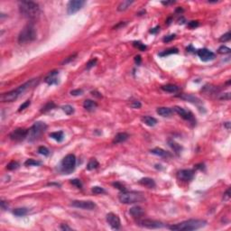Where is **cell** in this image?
I'll return each mask as SVG.
<instances>
[{
	"label": "cell",
	"mask_w": 231,
	"mask_h": 231,
	"mask_svg": "<svg viewBox=\"0 0 231 231\" xmlns=\"http://www.w3.org/2000/svg\"><path fill=\"white\" fill-rule=\"evenodd\" d=\"M37 81L38 80L36 79H33L27 82H25L24 84L19 86L17 88L14 89V91H11L6 93H3L1 95V101L2 102H13L16 100L24 91H26L27 89H29L30 88L34 87L35 84H37Z\"/></svg>",
	"instance_id": "cell-1"
},
{
	"label": "cell",
	"mask_w": 231,
	"mask_h": 231,
	"mask_svg": "<svg viewBox=\"0 0 231 231\" xmlns=\"http://www.w3.org/2000/svg\"><path fill=\"white\" fill-rule=\"evenodd\" d=\"M19 12L27 19L37 18L40 16V6L37 3L33 1H22L19 3Z\"/></svg>",
	"instance_id": "cell-2"
},
{
	"label": "cell",
	"mask_w": 231,
	"mask_h": 231,
	"mask_svg": "<svg viewBox=\"0 0 231 231\" xmlns=\"http://www.w3.org/2000/svg\"><path fill=\"white\" fill-rule=\"evenodd\" d=\"M207 222L202 220H185L181 223L175 224L169 227L171 230H176V231H189V230H195L201 228L206 226Z\"/></svg>",
	"instance_id": "cell-3"
},
{
	"label": "cell",
	"mask_w": 231,
	"mask_h": 231,
	"mask_svg": "<svg viewBox=\"0 0 231 231\" xmlns=\"http://www.w3.org/2000/svg\"><path fill=\"white\" fill-rule=\"evenodd\" d=\"M36 39V30L33 24H27L22 29L18 35V43L20 44H26Z\"/></svg>",
	"instance_id": "cell-4"
},
{
	"label": "cell",
	"mask_w": 231,
	"mask_h": 231,
	"mask_svg": "<svg viewBox=\"0 0 231 231\" xmlns=\"http://www.w3.org/2000/svg\"><path fill=\"white\" fill-rule=\"evenodd\" d=\"M118 200L121 203L124 204H134L142 202L145 201V198L143 195L134 191H123L122 193L119 194Z\"/></svg>",
	"instance_id": "cell-5"
},
{
	"label": "cell",
	"mask_w": 231,
	"mask_h": 231,
	"mask_svg": "<svg viewBox=\"0 0 231 231\" xmlns=\"http://www.w3.org/2000/svg\"><path fill=\"white\" fill-rule=\"evenodd\" d=\"M47 128V125L45 123L41 121L35 122V123L32 126V127L28 130V139L30 142H33V141H35L39 138L42 134L44 133V131L46 130Z\"/></svg>",
	"instance_id": "cell-6"
},
{
	"label": "cell",
	"mask_w": 231,
	"mask_h": 231,
	"mask_svg": "<svg viewBox=\"0 0 231 231\" xmlns=\"http://www.w3.org/2000/svg\"><path fill=\"white\" fill-rule=\"evenodd\" d=\"M76 167V157L72 153L67 155L61 163V171L65 174H70Z\"/></svg>",
	"instance_id": "cell-7"
},
{
	"label": "cell",
	"mask_w": 231,
	"mask_h": 231,
	"mask_svg": "<svg viewBox=\"0 0 231 231\" xmlns=\"http://www.w3.org/2000/svg\"><path fill=\"white\" fill-rule=\"evenodd\" d=\"M84 4H85V1H83V0H72V1H70L67 5L68 15L75 14V13H77L80 9L82 8V6L84 5Z\"/></svg>",
	"instance_id": "cell-8"
},
{
	"label": "cell",
	"mask_w": 231,
	"mask_h": 231,
	"mask_svg": "<svg viewBox=\"0 0 231 231\" xmlns=\"http://www.w3.org/2000/svg\"><path fill=\"white\" fill-rule=\"evenodd\" d=\"M138 225L143 228H161L164 226L163 223L161 221L155 220H149V219L141 220L138 222Z\"/></svg>",
	"instance_id": "cell-9"
},
{
	"label": "cell",
	"mask_w": 231,
	"mask_h": 231,
	"mask_svg": "<svg viewBox=\"0 0 231 231\" xmlns=\"http://www.w3.org/2000/svg\"><path fill=\"white\" fill-rule=\"evenodd\" d=\"M10 138L13 141H23L28 136V129H24V128H17L14 130L10 134Z\"/></svg>",
	"instance_id": "cell-10"
},
{
	"label": "cell",
	"mask_w": 231,
	"mask_h": 231,
	"mask_svg": "<svg viewBox=\"0 0 231 231\" xmlns=\"http://www.w3.org/2000/svg\"><path fill=\"white\" fill-rule=\"evenodd\" d=\"M72 206L82 209L92 210L96 208V204L91 201H73L72 202Z\"/></svg>",
	"instance_id": "cell-11"
},
{
	"label": "cell",
	"mask_w": 231,
	"mask_h": 231,
	"mask_svg": "<svg viewBox=\"0 0 231 231\" xmlns=\"http://www.w3.org/2000/svg\"><path fill=\"white\" fill-rule=\"evenodd\" d=\"M107 222L113 229H119L121 226V221L119 217L113 212H110L107 215Z\"/></svg>",
	"instance_id": "cell-12"
},
{
	"label": "cell",
	"mask_w": 231,
	"mask_h": 231,
	"mask_svg": "<svg viewBox=\"0 0 231 231\" xmlns=\"http://www.w3.org/2000/svg\"><path fill=\"white\" fill-rule=\"evenodd\" d=\"M177 177L182 182H190L194 177V172L192 170H182L178 172Z\"/></svg>",
	"instance_id": "cell-13"
},
{
	"label": "cell",
	"mask_w": 231,
	"mask_h": 231,
	"mask_svg": "<svg viewBox=\"0 0 231 231\" xmlns=\"http://www.w3.org/2000/svg\"><path fill=\"white\" fill-rule=\"evenodd\" d=\"M173 110H174L180 117H182L183 119L188 120V121H194L193 115H192V113L190 111L186 110V109H184V108H182L181 107H178V106L173 107Z\"/></svg>",
	"instance_id": "cell-14"
},
{
	"label": "cell",
	"mask_w": 231,
	"mask_h": 231,
	"mask_svg": "<svg viewBox=\"0 0 231 231\" xmlns=\"http://www.w3.org/2000/svg\"><path fill=\"white\" fill-rule=\"evenodd\" d=\"M198 56L201 58V60L203 61H209L213 60L215 58V54L214 53H212L211 51L208 50V49H201L197 52Z\"/></svg>",
	"instance_id": "cell-15"
},
{
	"label": "cell",
	"mask_w": 231,
	"mask_h": 231,
	"mask_svg": "<svg viewBox=\"0 0 231 231\" xmlns=\"http://www.w3.org/2000/svg\"><path fill=\"white\" fill-rule=\"evenodd\" d=\"M59 74V72L57 70H53V72H50L47 76L44 81H45L47 84L49 85H53V84H57L58 83V80H57V76Z\"/></svg>",
	"instance_id": "cell-16"
},
{
	"label": "cell",
	"mask_w": 231,
	"mask_h": 231,
	"mask_svg": "<svg viewBox=\"0 0 231 231\" xmlns=\"http://www.w3.org/2000/svg\"><path fill=\"white\" fill-rule=\"evenodd\" d=\"M139 183L141 185L145 186V187L148 188V189H153L155 187V182L153 181V179L151 178H148V177H145V178H143L141 179L139 181Z\"/></svg>",
	"instance_id": "cell-17"
},
{
	"label": "cell",
	"mask_w": 231,
	"mask_h": 231,
	"mask_svg": "<svg viewBox=\"0 0 231 231\" xmlns=\"http://www.w3.org/2000/svg\"><path fill=\"white\" fill-rule=\"evenodd\" d=\"M129 214L133 217H141L144 215V209L139 207V206H134L132 207L129 210Z\"/></svg>",
	"instance_id": "cell-18"
},
{
	"label": "cell",
	"mask_w": 231,
	"mask_h": 231,
	"mask_svg": "<svg viewBox=\"0 0 231 231\" xmlns=\"http://www.w3.org/2000/svg\"><path fill=\"white\" fill-rule=\"evenodd\" d=\"M129 137L128 136V134L125 133V132H122V133H118L114 137V140H113V143L114 144H120V143H123L125 141H126Z\"/></svg>",
	"instance_id": "cell-19"
},
{
	"label": "cell",
	"mask_w": 231,
	"mask_h": 231,
	"mask_svg": "<svg viewBox=\"0 0 231 231\" xmlns=\"http://www.w3.org/2000/svg\"><path fill=\"white\" fill-rule=\"evenodd\" d=\"M157 114H159L160 116H162L163 118H168V117H171L172 114V110L171 109L170 107H158L157 110H156Z\"/></svg>",
	"instance_id": "cell-20"
},
{
	"label": "cell",
	"mask_w": 231,
	"mask_h": 231,
	"mask_svg": "<svg viewBox=\"0 0 231 231\" xmlns=\"http://www.w3.org/2000/svg\"><path fill=\"white\" fill-rule=\"evenodd\" d=\"M83 107H84V108L88 111H93L95 108L98 107V104L93 100L87 99L84 101V103H83Z\"/></svg>",
	"instance_id": "cell-21"
},
{
	"label": "cell",
	"mask_w": 231,
	"mask_h": 231,
	"mask_svg": "<svg viewBox=\"0 0 231 231\" xmlns=\"http://www.w3.org/2000/svg\"><path fill=\"white\" fill-rule=\"evenodd\" d=\"M142 121L144 123L148 126H155L156 124H157V120L153 118V117H149V116H145V117H143L142 118Z\"/></svg>",
	"instance_id": "cell-22"
},
{
	"label": "cell",
	"mask_w": 231,
	"mask_h": 231,
	"mask_svg": "<svg viewBox=\"0 0 231 231\" xmlns=\"http://www.w3.org/2000/svg\"><path fill=\"white\" fill-rule=\"evenodd\" d=\"M179 97L181 98V99H185V100H188V101H190V102H192V103H193V104L201 103V100L199 99L198 98L194 97V96H192V95L184 94V95H180Z\"/></svg>",
	"instance_id": "cell-23"
},
{
	"label": "cell",
	"mask_w": 231,
	"mask_h": 231,
	"mask_svg": "<svg viewBox=\"0 0 231 231\" xmlns=\"http://www.w3.org/2000/svg\"><path fill=\"white\" fill-rule=\"evenodd\" d=\"M151 153L153 155H158V156H161V157H167V156H170V153L168 152L164 151L163 149L162 148H155L151 150Z\"/></svg>",
	"instance_id": "cell-24"
},
{
	"label": "cell",
	"mask_w": 231,
	"mask_h": 231,
	"mask_svg": "<svg viewBox=\"0 0 231 231\" xmlns=\"http://www.w3.org/2000/svg\"><path fill=\"white\" fill-rule=\"evenodd\" d=\"M161 88L163 89V91H164L166 92H170V93H175L179 89V88L176 85H173V84H167V85L162 86Z\"/></svg>",
	"instance_id": "cell-25"
},
{
	"label": "cell",
	"mask_w": 231,
	"mask_h": 231,
	"mask_svg": "<svg viewBox=\"0 0 231 231\" xmlns=\"http://www.w3.org/2000/svg\"><path fill=\"white\" fill-rule=\"evenodd\" d=\"M50 137H52L57 142H61L64 138V134L62 131H58V132H53L50 134Z\"/></svg>",
	"instance_id": "cell-26"
},
{
	"label": "cell",
	"mask_w": 231,
	"mask_h": 231,
	"mask_svg": "<svg viewBox=\"0 0 231 231\" xmlns=\"http://www.w3.org/2000/svg\"><path fill=\"white\" fill-rule=\"evenodd\" d=\"M134 3V1H130V0H126V1H123L121 2L118 5V10L119 12H122V11H125L126 10L128 7H130V5Z\"/></svg>",
	"instance_id": "cell-27"
},
{
	"label": "cell",
	"mask_w": 231,
	"mask_h": 231,
	"mask_svg": "<svg viewBox=\"0 0 231 231\" xmlns=\"http://www.w3.org/2000/svg\"><path fill=\"white\" fill-rule=\"evenodd\" d=\"M99 165V163L97 161V159L92 158V159L89 160V162H88V163L87 165V170L88 171H92V170H94L96 168H98Z\"/></svg>",
	"instance_id": "cell-28"
},
{
	"label": "cell",
	"mask_w": 231,
	"mask_h": 231,
	"mask_svg": "<svg viewBox=\"0 0 231 231\" xmlns=\"http://www.w3.org/2000/svg\"><path fill=\"white\" fill-rule=\"evenodd\" d=\"M28 213V209L25 208H18L13 210V214L16 217H24Z\"/></svg>",
	"instance_id": "cell-29"
},
{
	"label": "cell",
	"mask_w": 231,
	"mask_h": 231,
	"mask_svg": "<svg viewBox=\"0 0 231 231\" xmlns=\"http://www.w3.org/2000/svg\"><path fill=\"white\" fill-rule=\"evenodd\" d=\"M55 107V104L53 103V101H50V102H48L47 104H45L44 105V107L42 108V112H43V113H45V112H47V111H49V110H52L53 108H54Z\"/></svg>",
	"instance_id": "cell-30"
},
{
	"label": "cell",
	"mask_w": 231,
	"mask_h": 231,
	"mask_svg": "<svg viewBox=\"0 0 231 231\" xmlns=\"http://www.w3.org/2000/svg\"><path fill=\"white\" fill-rule=\"evenodd\" d=\"M169 145H170V146L172 147V148L175 151V153H179L180 152H181V150H182V146L180 145H178L177 143H175L174 141H169Z\"/></svg>",
	"instance_id": "cell-31"
},
{
	"label": "cell",
	"mask_w": 231,
	"mask_h": 231,
	"mask_svg": "<svg viewBox=\"0 0 231 231\" xmlns=\"http://www.w3.org/2000/svg\"><path fill=\"white\" fill-rule=\"evenodd\" d=\"M172 53H178V49L177 48H171V49L164 51L163 53H160L159 55L160 56H166V55H170Z\"/></svg>",
	"instance_id": "cell-32"
},
{
	"label": "cell",
	"mask_w": 231,
	"mask_h": 231,
	"mask_svg": "<svg viewBox=\"0 0 231 231\" xmlns=\"http://www.w3.org/2000/svg\"><path fill=\"white\" fill-rule=\"evenodd\" d=\"M19 167V163L17 162H15V161H12L10 162L7 165H6V169L9 170V171H13V170H16Z\"/></svg>",
	"instance_id": "cell-33"
},
{
	"label": "cell",
	"mask_w": 231,
	"mask_h": 231,
	"mask_svg": "<svg viewBox=\"0 0 231 231\" xmlns=\"http://www.w3.org/2000/svg\"><path fill=\"white\" fill-rule=\"evenodd\" d=\"M62 110L65 112L67 115H72L74 113V108L70 105H65L62 107Z\"/></svg>",
	"instance_id": "cell-34"
},
{
	"label": "cell",
	"mask_w": 231,
	"mask_h": 231,
	"mask_svg": "<svg viewBox=\"0 0 231 231\" xmlns=\"http://www.w3.org/2000/svg\"><path fill=\"white\" fill-rule=\"evenodd\" d=\"M38 153H39L40 155L47 156V155H49L50 151L48 150V148H46L45 146H40L39 148H38Z\"/></svg>",
	"instance_id": "cell-35"
},
{
	"label": "cell",
	"mask_w": 231,
	"mask_h": 231,
	"mask_svg": "<svg viewBox=\"0 0 231 231\" xmlns=\"http://www.w3.org/2000/svg\"><path fill=\"white\" fill-rule=\"evenodd\" d=\"M91 191L93 192L94 194H101V193H105V190L101 187H99V186H95V187L92 188Z\"/></svg>",
	"instance_id": "cell-36"
},
{
	"label": "cell",
	"mask_w": 231,
	"mask_h": 231,
	"mask_svg": "<svg viewBox=\"0 0 231 231\" xmlns=\"http://www.w3.org/2000/svg\"><path fill=\"white\" fill-rule=\"evenodd\" d=\"M24 164L26 165V166H33V165H40L41 163L40 162H37V161H34V160L33 159H28L27 161H25Z\"/></svg>",
	"instance_id": "cell-37"
},
{
	"label": "cell",
	"mask_w": 231,
	"mask_h": 231,
	"mask_svg": "<svg viewBox=\"0 0 231 231\" xmlns=\"http://www.w3.org/2000/svg\"><path fill=\"white\" fill-rule=\"evenodd\" d=\"M230 38H231V34H230V32H228L227 34H223L220 38V42H228L230 40Z\"/></svg>",
	"instance_id": "cell-38"
},
{
	"label": "cell",
	"mask_w": 231,
	"mask_h": 231,
	"mask_svg": "<svg viewBox=\"0 0 231 231\" xmlns=\"http://www.w3.org/2000/svg\"><path fill=\"white\" fill-rule=\"evenodd\" d=\"M134 45L137 47L140 51H142V52H145V51L146 50V46L140 42H134Z\"/></svg>",
	"instance_id": "cell-39"
},
{
	"label": "cell",
	"mask_w": 231,
	"mask_h": 231,
	"mask_svg": "<svg viewBox=\"0 0 231 231\" xmlns=\"http://www.w3.org/2000/svg\"><path fill=\"white\" fill-rule=\"evenodd\" d=\"M217 51H219V53L221 54H226V53H229L231 50L227 46H220Z\"/></svg>",
	"instance_id": "cell-40"
},
{
	"label": "cell",
	"mask_w": 231,
	"mask_h": 231,
	"mask_svg": "<svg viewBox=\"0 0 231 231\" xmlns=\"http://www.w3.org/2000/svg\"><path fill=\"white\" fill-rule=\"evenodd\" d=\"M70 183H72V185H74V186H76V187L79 188V189H81L82 188V183H81V182L80 181V180H78V179L72 180V181H70Z\"/></svg>",
	"instance_id": "cell-41"
},
{
	"label": "cell",
	"mask_w": 231,
	"mask_h": 231,
	"mask_svg": "<svg viewBox=\"0 0 231 231\" xmlns=\"http://www.w3.org/2000/svg\"><path fill=\"white\" fill-rule=\"evenodd\" d=\"M30 104H31V101L30 100H26L24 102V103H23L20 107H19V109H18V111L20 112V111H22V110H24V109H25V108H26L27 107H29L30 106Z\"/></svg>",
	"instance_id": "cell-42"
},
{
	"label": "cell",
	"mask_w": 231,
	"mask_h": 231,
	"mask_svg": "<svg viewBox=\"0 0 231 231\" xmlns=\"http://www.w3.org/2000/svg\"><path fill=\"white\" fill-rule=\"evenodd\" d=\"M97 61H98V60L96 59H92V60H91L89 61L88 63H87V69H91V67H93V66H95L96 65V63H97Z\"/></svg>",
	"instance_id": "cell-43"
},
{
	"label": "cell",
	"mask_w": 231,
	"mask_h": 231,
	"mask_svg": "<svg viewBox=\"0 0 231 231\" xmlns=\"http://www.w3.org/2000/svg\"><path fill=\"white\" fill-rule=\"evenodd\" d=\"M131 107L133 108H140L141 107H142V104H141V102L138 100H134L131 103Z\"/></svg>",
	"instance_id": "cell-44"
},
{
	"label": "cell",
	"mask_w": 231,
	"mask_h": 231,
	"mask_svg": "<svg viewBox=\"0 0 231 231\" xmlns=\"http://www.w3.org/2000/svg\"><path fill=\"white\" fill-rule=\"evenodd\" d=\"M229 199H230V188L227 190V191L224 193V196H223V200L225 201H228Z\"/></svg>",
	"instance_id": "cell-45"
},
{
	"label": "cell",
	"mask_w": 231,
	"mask_h": 231,
	"mask_svg": "<svg viewBox=\"0 0 231 231\" xmlns=\"http://www.w3.org/2000/svg\"><path fill=\"white\" fill-rule=\"evenodd\" d=\"M82 93H83L82 89H74V91H70V94L72 96H79V95H81Z\"/></svg>",
	"instance_id": "cell-46"
},
{
	"label": "cell",
	"mask_w": 231,
	"mask_h": 231,
	"mask_svg": "<svg viewBox=\"0 0 231 231\" xmlns=\"http://www.w3.org/2000/svg\"><path fill=\"white\" fill-rule=\"evenodd\" d=\"M175 36H176L175 34H171V35L166 36V37L163 38V42H164V43H168V42H170V41H172V40L174 39Z\"/></svg>",
	"instance_id": "cell-47"
},
{
	"label": "cell",
	"mask_w": 231,
	"mask_h": 231,
	"mask_svg": "<svg viewBox=\"0 0 231 231\" xmlns=\"http://www.w3.org/2000/svg\"><path fill=\"white\" fill-rule=\"evenodd\" d=\"M113 185L115 186V187H117L118 190H122V191H125L126 190V189H125V187L123 185H121L119 182H116V183H113Z\"/></svg>",
	"instance_id": "cell-48"
},
{
	"label": "cell",
	"mask_w": 231,
	"mask_h": 231,
	"mask_svg": "<svg viewBox=\"0 0 231 231\" xmlns=\"http://www.w3.org/2000/svg\"><path fill=\"white\" fill-rule=\"evenodd\" d=\"M76 57V54H73V55H72V56H70V57H68V59H66V60H64L63 61H62V64H66V63H68V62H70V61H72V60H74V58Z\"/></svg>",
	"instance_id": "cell-49"
},
{
	"label": "cell",
	"mask_w": 231,
	"mask_h": 231,
	"mask_svg": "<svg viewBox=\"0 0 231 231\" xmlns=\"http://www.w3.org/2000/svg\"><path fill=\"white\" fill-rule=\"evenodd\" d=\"M220 99H227L228 100L229 99V93H226V94H221V96L219 97Z\"/></svg>",
	"instance_id": "cell-50"
},
{
	"label": "cell",
	"mask_w": 231,
	"mask_h": 231,
	"mask_svg": "<svg viewBox=\"0 0 231 231\" xmlns=\"http://www.w3.org/2000/svg\"><path fill=\"white\" fill-rule=\"evenodd\" d=\"M198 25H199V23H198L197 21H191V22L189 24V26H190V28L196 27V26H198Z\"/></svg>",
	"instance_id": "cell-51"
},
{
	"label": "cell",
	"mask_w": 231,
	"mask_h": 231,
	"mask_svg": "<svg viewBox=\"0 0 231 231\" xmlns=\"http://www.w3.org/2000/svg\"><path fill=\"white\" fill-rule=\"evenodd\" d=\"M1 209H3V210H5V209H7V203H6L5 201H1Z\"/></svg>",
	"instance_id": "cell-52"
},
{
	"label": "cell",
	"mask_w": 231,
	"mask_h": 231,
	"mask_svg": "<svg viewBox=\"0 0 231 231\" xmlns=\"http://www.w3.org/2000/svg\"><path fill=\"white\" fill-rule=\"evenodd\" d=\"M61 230H72V228H70L69 226L65 225V224H61Z\"/></svg>",
	"instance_id": "cell-53"
},
{
	"label": "cell",
	"mask_w": 231,
	"mask_h": 231,
	"mask_svg": "<svg viewBox=\"0 0 231 231\" xmlns=\"http://www.w3.org/2000/svg\"><path fill=\"white\" fill-rule=\"evenodd\" d=\"M134 61H136V62L139 65V64L141 63V58H140V56H136V58H134Z\"/></svg>",
	"instance_id": "cell-54"
},
{
	"label": "cell",
	"mask_w": 231,
	"mask_h": 231,
	"mask_svg": "<svg viewBox=\"0 0 231 231\" xmlns=\"http://www.w3.org/2000/svg\"><path fill=\"white\" fill-rule=\"evenodd\" d=\"M175 1H168V2H162L163 5H172V4H174Z\"/></svg>",
	"instance_id": "cell-55"
},
{
	"label": "cell",
	"mask_w": 231,
	"mask_h": 231,
	"mask_svg": "<svg viewBox=\"0 0 231 231\" xmlns=\"http://www.w3.org/2000/svg\"><path fill=\"white\" fill-rule=\"evenodd\" d=\"M224 126H225V127L227 128L228 130L230 129V122H226V123L224 124Z\"/></svg>",
	"instance_id": "cell-56"
},
{
	"label": "cell",
	"mask_w": 231,
	"mask_h": 231,
	"mask_svg": "<svg viewBox=\"0 0 231 231\" xmlns=\"http://www.w3.org/2000/svg\"><path fill=\"white\" fill-rule=\"evenodd\" d=\"M159 30V27L157 26V27H155V28H153V29H152L151 31H150V33H152V34H155L156 32Z\"/></svg>",
	"instance_id": "cell-57"
},
{
	"label": "cell",
	"mask_w": 231,
	"mask_h": 231,
	"mask_svg": "<svg viewBox=\"0 0 231 231\" xmlns=\"http://www.w3.org/2000/svg\"><path fill=\"white\" fill-rule=\"evenodd\" d=\"M91 93H92L93 96H96V97H98V98H101V97H102V96H100V95H98V94H99V93H98L97 91H92Z\"/></svg>",
	"instance_id": "cell-58"
}]
</instances>
